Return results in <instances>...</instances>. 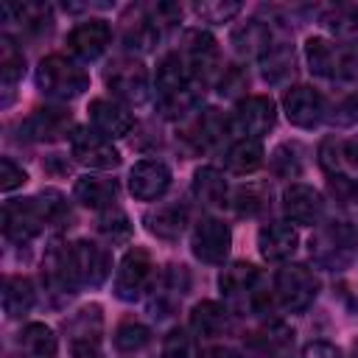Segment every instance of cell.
<instances>
[{
    "mask_svg": "<svg viewBox=\"0 0 358 358\" xmlns=\"http://www.w3.org/2000/svg\"><path fill=\"white\" fill-rule=\"evenodd\" d=\"M201 84L190 76L179 50H171L157 64V101L165 117H185L196 109Z\"/></svg>",
    "mask_w": 358,
    "mask_h": 358,
    "instance_id": "obj_1",
    "label": "cell"
},
{
    "mask_svg": "<svg viewBox=\"0 0 358 358\" xmlns=\"http://www.w3.org/2000/svg\"><path fill=\"white\" fill-rule=\"evenodd\" d=\"M310 260L324 271H344L358 255V232L347 221H324L308 241Z\"/></svg>",
    "mask_w": 358,
    "mask_h": 358,
    "instance_id": "obj_2",
    "label": "cell"
},
{
    "mask_svg": "<svg viewBox=\"0 0 358 358\" xmlns=\"http://www.w3.org/2000/svg\"><path fill=\"white\" fill-rule=\"evenodd\" d=\"M305 59L310 73L330 81H358V45H336L324 36L305 42Z\"/></svg>",
    "mask_w": 358,
    "mask_h": 358,
    "instance_id": "obj_3",
    "label": "cell"
},
{
    "mask_svg": "<svg viewBox=\"0 0 358 358\" xmlns=\"http://www.w3.org/2000/svg\"><path fill=\"white\" fill-rule=\"evenodd\" d=\"M36 87L56 101H73L84 95V90L90 87V76L73 59L62 53H50L36 67Z\"/></svg>",
    "mask_w": 358,
    "mask_h": 358,
    "instance_id": "obj_4",
    "label": "cell"
},
{
    "mask_svg": "<svg viewBox=\"0 0 358 358\" xmlns=\"http://www.w3.org/2000/svg\"><path fill=\"white\" fill-rule=\"evenodd\" d=\"M218 288L232 305L246 308L252 313H263L271 305V294L268 288H263V277L252 263L227 266L218 277Z\"/></svg>",
    "mask_w": 358,
    "mask_h": 358,
    "instance_id": "obj_5",
    "label": "cell"
},
{
    "mask_svg": "<svg viewBox=\"0 0 358 358\" xmlns=\"http://www.w3.org/2000/svg\"><path fill=\"white\" fill-rule=\"evenodd\" d=\"M316 294H319V280L302 263H285L274 277V296H277L280 308H285L288 313L308 310L313 305Z\"/></svg>",
    "mask_w": 358,
    "mask_h": 358,
    "instance_id": "obj_6",
    "label": "cell"
},
{
    "mask_svg": "<svg viewBox=\"0 0 358 358\" xmlns=\"http://www.w3.org/2000/svg\"><path fill=\"white\" fill-rule=\"evenodd\" d=\"M103 78H106V87L115 95V101L134 103V106L148 101V70L143 67L140 59H134V56L115 59L106 67Z\"/></svg>",
    "mask_w": 358,
    "mask_h": 358,
    "instance_id": "obj_7",
    "label": "cell"
},
{
    "mask_svg": "<svg viewBox=\"0 0 358 358\" xmlns=\"http://www.w3.org/2000/svg\"><path fill=\"white\" fill-rule=\"evenodd\" d=\"M190 76L204 87L207 81L218 78L221 76V53H218V42L213 39V34L201 31V28H193L185 34L182 39V48H179Z\"/></svg>",
    "mask_w": 358,
    "mask_h": 358,
    "instance_id": "obj_8",
    "label": "cell"
},
{
    "mask_svg": "<svg viewBox=\"0 0 358 358\" xmlns=\"http://www.w3.org/2000/svg\"><path fill=\"white\" fill-rule=\"evenodd\" d=\"M48 227L42 199H8L3 204V235L14 243H28Z\"/></svg>",
    "mask_w": 358,
    "mask_h": 358,
    "instance_id": "obj_9",
    "label": "cell"
},
{
    "mask_svg": "<svg viewBox=\"0 0 358 358\" xmlns=\"http://www.w3.org/2000/svg\"><path fill=\"white\" fill-rule=\"evenodd\" d=\"M154 280V263H151V255L140 246H131L120 266H117V274H115V296L123 299V302H134L140 299L148 285Z\"/></svg>",
    "mask_w": 358,
    "mask_h": 358,
    "instance_id": "obj_10",
    "label": "cell"
},
{
    "mask_svg": "<svg viewBox=\"0 0 358 358\" xmlns=\"http://www.w3.org/2000/svg\"><path fill=\"white\" fill-rule=\"evenodd\" d=\"M274 120H277L274 101L268 95H249L235 106L229 117V129L241 134V140H260L263 134L271 131Z\"/></svg>",
    "mask_w": 358,
    "mask_h": 358,
    "instance_id": "obj_11",
    "label": "cell"
},
{
    "mask_svg": "<svg viewBox=\"0 0 358 358\" xmlns=\"http://www.w3.org/2000/svg\"><path fill=\"white\" fill-rule=\"evenodd\" d=\"M70 260H73V271L81 288H98L109 277V268H112L109 249L95 241L70 243Z\"/></svg>",
    "mask_w": 358,
    "mask_h": 358,
    "instance_id": "obj_12",
    "label": "cell"
},
{
    "mask_svg": "<svg viewBox=\"0 0 358 358\" xmlns=\"http://www.w3.org/2000/svg\"><path fill=\"white\" fill-rule=\"evenodd\" d=\"M229 243H232V232L221 218L207 215L193 227L190 246H193V255L201 263H210V266L224 263L227 255H229Z\"/></svg>",
    "mask_w": 358,
    "mask_h": 358,
    "instance_id": "obj_13",
    "label": "cell"
},
{
    "mask_svg": "<svg viewBox=\"0 0 358 358\" xmlns=\"http://www.w3.org/2000/svg\"><path fill=\"white\" fill-rule=\"evenodd\" d=\"M70 151H73L76 162H81L87 168L106 171V168H117L120 165V154L112 145V140H106L95 129H76L70 134Z\"/></svg>",
    "mask_w": 358,
    "mask_h": 358,
    "instance_id": "obj_14",
    "label": "cell"
},
{
    "mask_svg": "<svg viewBox=\"0 0 358 358\" xmlns=\"http://www.w3.org/2000/svg\"><path fill=\"white\" fill-rule=\"evenodd\" d=\"M42 282H45V288L50 291L53 299H67V296L78 294L81 285H78L76 271H73L70 246L53 243V246L45 252V260H42Z\"/></svg>",
    "mask_w": 358,
    "mask_h": 358,
    "instance_id": "obj_15",
    "label": "cell"
},
{
    "mask_svg": "<svg viewBox=\"0 0 358 358\" xmlns=\"http://www.w3.org/2000/svg\"><path fill=\"white\" fill-rule=\"evenodd\" d=\"M282 109H285V117L299 129H313L327 117L324 98L308 84L291 87L285 92V98H282Z\"/></svg>",
    "mask_w": 358,
    "mask_h": 358,
    "instance_id": "obj_16",
    "label": "cell"
},
{
    "mask_svg": "<svg viewBox=\"0 0 358 358\" xmlns=\"http://www.w3.org/2000/svg\"><path fill=\"white\" fill-rule=\"evenodd\" d=\"M73 129V115L62 106H39L34 109L25 123L20 126L22 137L25 140H34V143H50V140H59L64 137L67 131Z\"/></svg>",
    "mask_w": 358,
    "mask_h": 358,
    "instance_id": "obj_17",
    "label": "cell"
},
{
    "mask_svg": "<svg viewBox=\"0 0 358 358\" xmlns=\"http://www.w3.org/2000/svg\"><path fill=\"white\" fill-rule=\"evenodd\" d=\"M90 123L98 134H103L106 140H115V137H126L131 131L134 117L126 103H120L115 98H95L90 103Z\"/></svg>",
    "mask_w": 358,
    "mask_h": 358,
    "instance_id": "obj_18",
    "label": "cell"
},
{
    "mask_svg": "<svg viewBox=\"0 0 358 358\" xmlns=\"http://www.w3.org/2000/svg\"><path fill=\"white\" fill-rule=\"evenodd\" d=\"M171 185V168L162 159H140L129 171V190L140 201L159 199Z\"/></svg>",
    "mask_w": 358,
    "mask_h": 358,
    "instance_id": "obj_19",
    "label": "cell"
},
{
    "mask_svg": "<svg viewBox=\"0 0 358 358\" xmlns=\"http://www.w3.org/2000/svg\"><path fill=\"white\" fill-rule=\"evenodd\" d=\"M282 210L294 224L313 227V224H319V218L324 213V199H322V193L316 187L294 182V185H288L282 190Z\"/></svg>",
    "mask_w": 358,
    "mask_h": 358,
    "instance_id": "obj_20",
    "label": "cell"
},
{
    "mask_svg": "<svg viewBox=\"0 0 358 358\" xmlns=\"http://www.w3.org/2000/svg\"><path fill=\"white\" fill-rule=\"evenodd\" d=\"M109 39H112V28H109L106 20H84L67 34V48L78 59L92 62L106 50Z\"/></svg>",
    "mask_w": 358,
    "mask_h": 358,
    "instance_id": "obj_21",
    "label": "cell"
},
{
    "mask_svg": "<svg viewBox=\"0 0 358 358\" xmlns=\"http://www.w3.org/2000/svg\"><path fill=\"white\" fill-rule=\"evenodd\" d=\"M280 36V28L274 25V22H266V20H246V22H241L235 31H232V45H235V50L241 53V56H255V59H260L268 48H271V42Z\"/></svg>",
    "mask_w": 358,
    "mask_h": 358,
    "instance_id": "obj_22",
    "label": "cell"
},
{
    "mask_svg": "<svg viewBox=\"0 0 358 358\" xmlns=\"http://www.w3.org/2000/svg\"><path fill=\"white\" fill-rule=\"evenodd\" d=\"M296 229L288 221H268L257 232V249L266 260H288L296 252Z\"/></svg>",
    "mask_w": 358,
    "mask_h": 358,
    "instance_id": "obj_23",
    "label": "cell"
},
{
    "mask_svg": "<svg viewBox=\"0 0 358 358\" xmlns=\"http://www.w3.org/2000/svg\"><path fill=\"white\" fill-rule=\"evenodd\" d=\"M73 193H76V199H78L84 207L103 213V210L117 207L120 187H117V182L109 179V176H90V173H87V176L76 179Z\"/></svg>",
    "mask_w": 358,
    "mask_h": 358,
    "instance_id": "obj_24",
    "label": "cell"
},
{
    "mask_svg": "<svg viewBox=\"0 0 358 358\" xmlns=\"http://www.w3.org/2000/svg\"><path fill=\"white\" fill-rule=\"evenodd\" d=\"M260 73L268 84H282L288 76H294V45L285 34H280L271 48L260 56Z\"/></svg>",
    "mask_w": 358,
    "mask_h": 358,
    "instance_id": "obj_25",
    "label": "cell"
},
{
    "mask_svg": "<svg viewBox=\"0 0 358 358\" xmlns=\"http://www.w3.org/2000/svg\"><path fill=\"white\" fill-rule=\"evenodd\" d=\"M187 224V207L185 204H159L154 210L145 213V227L151 235L162 238V241H176L185 232Z\"/></svg>",
    "mask_w": 358,
    "mask_h": 358,
    "instance_id": "obj_26",
    "label": "cell"
},
{
    "mask_svg": "<svg viewBox=\"0 0 358 358\" xmlns=\"http://www.w3.org/2000/svg\"><path fill=\"white\" fill-rule=\"evenodd\" d=\"M190 330L201 338H218L229 330V310L221 302L204 299L190 310Z\"/></svg>",
    "mask_w": 358,
    "mask_h": 358,
    "instance_id": "obj_27",
    "label": "cell"
},
{
    "mask_svg": "<svg viewBox=\"0 0 358 358\" xmlns=\"http://www.w3.org/2000/svg\"><path fill=\"white\" fill-rule=\"evenodd\" d=\"M3 17L8 22H17L28 34H42L53 25L50 6H45V3H6Z\"/></svg>",
    "mask_w": 358,
    "mask_h": 358,
    "instance_id": "obj_28",
    "label": "cell"
},
{
    "mask_svg": "<svg viewBox=\"0 0 358 358\" xmlns=\"http://www.w3.org/2000/svg\"><path fill=\"white\" fill-rule=\"evenodd\" d=\"M193 196L204 207H221L227 201V179L218 168L204 165L193 173Z\"/></svg>",
    "mask_w": 358,
    "mask_h": 358,
    "instance_id": "obj_29",
    "label": "cell"
},
{
    "mask_svg": "<svg viewBox=\"0 0 358 358\" xmlns=\"http://www.w3.org/2000/svg\"><path fill=\"white\" fill-rule=\"evenodd\" d=\"M56 336L48 324L31 322L20 333V358H56Z\"/></svg>",
    "mask_w": 358,
    "mask_h": 358,
    "instance_id": "obj_30",
    "label": "cell"
},
{
    "mask_svg": "<svg viewBox=\"0 0 358 358\" xmlns=\"http://www.w3.org/2000/svg\"><path fill=\"white\" fill-rule=\"evenodd\" d=\"M322 25L341 42L358 45V3H338L322 14Z\"/></svg>",
    "mask_w": 358,
    "mask_h": 358,
    "instance_id": "obj_31",
    "label": "cell"
},
{
    "mask_svg": "<svg viewBox=\"0 0 358 358\" xmlns=\"http://www.w3.org/2000/svg\"><path fill=\"white\" fill-rule=\"evenodd\" d=\"M227 131H232L229 129V120L218 109H204L196 117V123H193V129H190L187 137L193 140L196 148H213V145H218L227 137Z\"/></svg>",
    "mask_w": 358,
    "mask_h": 358,
    "instance_id": "obj_32",
    "label": "cell"
},
{
    "mask_svg": "<svg viewBox=\"0 0 358 358\" xmlns=\"http://www.w3.org/2000/svg\"><path fill=\"white\" fill-rule=\"evenodd\" d=\"M263 145H260V140H235L229 148H227V154H224V165H227V171L229 173H241V176H246V173H255L260 165H263Z\"/></svg>",
    "mask_w": 358,
    "mask_h": 358,
    "instance_id": "obj_33",
    "label": "cell"
},
{
    "mask_svg": "<svg viewBox=\"0 0 358 358\" xmlns=\"http://www.w3.org/2000/svg\"><path fill=\"white\" fill-rule=\"evenodd\" d=\"M67 333H70V344H101V333H103L101 305H87V308H81V310L67 322Z\"/></svg>",
    "mask_w": 358,
    "mask_h": 358,
    "instance_id": "obj_34",
    "label": "cell"
},
{
    "mask_svg": "<svg viewBox=\"0 0 358 358\" xmlns=\"http://www.w3.org/2000/svg\"><path fill=\"white\" fill-rule=\"evenodd\" d=\"M162 36V28L154 22L151 11L148 8H137L134 11V20H126V34H123V42L129 48H137V50H148L159 42Z\"/></svg>",
    "mask_w": 358,
    "mask_h": 358,
    "instance_id": "obj_35",
    "label": "cell"
},
{
    "mask_svg": "<svg viewBox=\"0 0 358 358\" xmlns=\"http://www.w3.org/2000/svg\"><path fill=\"white\" fill-rule=\"evenodd\" d=\"M252 344L260 358H285L294 347V333L285 324L274 322V324H266L260 333H255Z\"/></svg>",
    "mask_w": 358,
    "mask_h": 358,
    "instance_id": "obj_36",
    "label": "cell"
},
{
    "mask_svg": "<svg viewBox=\"0 0 358 358\" xmlns=\"http://www.w3.org/2000/svg\"><path fill=\"white\" fill-rule=\"evenodd\" d=\"M34 305V285L28 277H6L3 282V310L8 319L25 316Z\"/></svg>",
    "mask_w": 358,
    "mask_h": 358,
    "instance_id": "obj_37",
    "label": "cell"
},
{
    "mask_svg": "<svg viewBox=\"0 0 358 358\" xmlns=\"http://www.w3.org/2000/svg\"><path fill=\"white\" fill-rule=\"evenodd\" d=\"M22 73H25V56L17 48V42L3 34V39H0V81H3L6 92H11V87L22 78Z\"/></svg>",
    "mask_w": 358,
    "mask_h": 358,
    "instance_id": "obj_38",
    "label": "cell"
},
{
    "mask_svg": "<svg viewBox=\"0 0 358 358\" xmlns=\"http://www.w3.org/2000/svg\"><path fill=\"white\" fill-rule=\"evenodd\" d=\"M98 232H101L109 243H126V241L131 238V224H129V218H126L123 210L112 207V210H103V213H101Z\"/></svg>",
    "mask_w": 358,
    "mask_h": 358,
    "instance_id": "obj_39",
    "label": "cell"
},
{
    "mask_svg": "<svg viewBox=\"0 0 358 358\" xmlns=\"http://www.w3.org/2000/svg\"><path fill=\"white\" fill-rule=\"evenodd\" d=\"M151 341V330L140 322H123L115 330V347L120 352H140Z\"/></svg>",
    "mask_w": 358,
    "mask_h": 358,
    "instance_id": "obj_40",
    "label": "cell"
},
{
    "mask_svg": "<svg viewBox=\"0 0 358 358\" xmlns=\"http://www.w3.org/2000/svg\"><path fill=\"white\" fill-rule=\"evenodd\" d=\"M39 199H42V207H45V215H48L50 227H70L73 213H70V204L64 201V196L59 190L48 187V190L39 193Z\"/></svg>",
    "mask_w": 358,
    "mask_h": 358,
    "instance_id": "obj_41",
    "label": "cell"
},
{
    "mask_svg": "<svg viewBox=\"0 0 358 358\" xmlns=\"http://www.w3.org/2000/svg\"><path fill=\"white\" fill-rule=\"evenodd\" d=\"M162 358H196V338L185 327H173L162 341Z\"/></svg>",
    "mask_w": 358,
    "mask_h": 358,
    "instance_id": "obj_42",
    "label": "cell"
},
{
    "mask_svg": "<svg viewBox=\"0 0 358 358\" xmlns=\"http://www.w3.org/2000/svg\"><path fill=\"white\" fill-rule=\"evenodd\" d=\"M271 168L277 176H285V179H296L302 173V157H299V148L285 143L280 145L274 154H271Z\"/></svg>",
    "mask_w": 358,
    "mask_h": 358,
    "instance_id": "obj_43",
    "label": "cell"
},
{
    "mask_svg": "<svg viewBox=\"0 0 358 358\" xmlns=\"http://www.w3.org/2000/svg\"><path fill=\"white\" fill-rule=\"evenodd\" d=\"M327 120L336 126H355L358 123V90H352L350 95H344L330 112Z\"/></svg>",
    "mask_w": 358,
    "mask_h": 358,
    "instance_id": "obj_44",
    "label": "cell"
},
{
    "mask_svg": "<svg viewBox=\"0 0 358 358\" xmlns=\"http://www.w3.org/2000/svg\"><path fill=\"white\" fill-rule=\"evenodd\" d=\"M246 84H249L246 70H243V67H238V64L224 67V70H221V76H218V92H221V95H227V98H235L238 92H243V90H246Z\"/></svg>",
    "mask_w": 358,
    "mask_h": 358,
    "instance_id": "obj_45",
    "label": "cell"
},
{
    "mask_svg": "<svg viewBox=\"0 0 358 358\" xmlns=\"http://www.w3.org/2000/svg\"><path fill=\"white\" fill-rule=\"evenodd\" d=\"M193 11L207 22H229L241 11V3H196Z\"/></svg>",
    "mask_w": 358,
    "mask_h": 358,
    "instance_id": "obj_46",
    "label": "cell"
},
{
    "mask_svg": "<svg viewBox=\"0 0 358 358\" xmlns=\"http://www.w3.org/2000/svg\"><path fill=\"white\" fill-rule=\"evenodd\" d=\"M28 179V173L11 159V157H3L0 159V190L3 193H11L14 187H22Z\"/></svg>",
    "mask_w": 358,
    "mask_h": 358,
    "instance_id": "obj_47",
    "label": "cell"
},
{
    "mask_svg": "<svg viewBox=\"0 0 358 358\" xmlns=\"http://www.w3.org/2000/svg\"><path fill=\"white\" fill-rule=\"evenodd\" d=\"M299 358H344V355H341V350H338L336 344H330V341H310V344L299 352Z\"/></svg>",
    "mask_w": 358,
    "mask_h": 358,
    "instance_id": "obj_48",
    "label": "cell"
},
{
    "mask_svg": "<svg viewBox=\"0 0 358 358\" xmlns=\"http://www.w3.org/2000/svg\"><path fill=\"white\" fill-rule=\"evenodd\" d=\"M341 162H347L350 168H358V134L350 140H341Z\"/></svg>",
    "mask_w": 358,
    "mask_h": 358,
    "instance_id": "obj_49",
    "label": "cell"
},
{
    "mask_svg": "<svg viewBox=\"0 0 358 358\" xmlns=\"http://www.w3.org/2000/svg\"><path fill=\"white\" fill-rule=\"evenodd\" d=\"M350 193H352V199H358V182H352V190Z\"/></svg>",
    "mask_w": 358,
    "mask_h": 358,
    "instance_id": "obj_50",
    "label": "cell"
},
{
    "mask_svg": "<svg viewBox=\"0 0 358 358\" xmlns=\"http://www.w3.org/2000/svg\"><path fill=\"white\" fill-rule=\"evenodd\" d=\"M352 352H355V358H358V341H355V347H352Z\"/></svg>",
    "mask_w": 358,
    "mask_h": 358,
    "instance_id": "obj_51",
    "label": "cell"
}]
</instances>
